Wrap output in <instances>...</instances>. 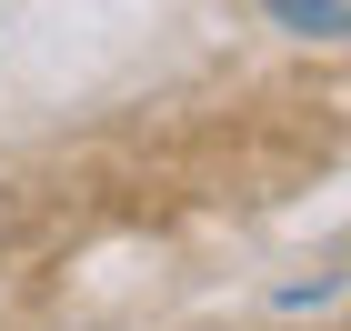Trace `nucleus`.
<instances>
[{
    "label": "nucleus",
    "mask_w": 351,
    "mask_h": 331,
    "mask_svg": "<svg viewBox=\"0 0 351 331\" xmlns=\"http://www.w3.org/2000/svg\"><path fill=\"white\" fill-rule=\"evenodd\" d=\"M261 21L291 40H351V0H261Z\"/></svg>",
    "instance_id": "nucleus-1"
}]
</instances>
